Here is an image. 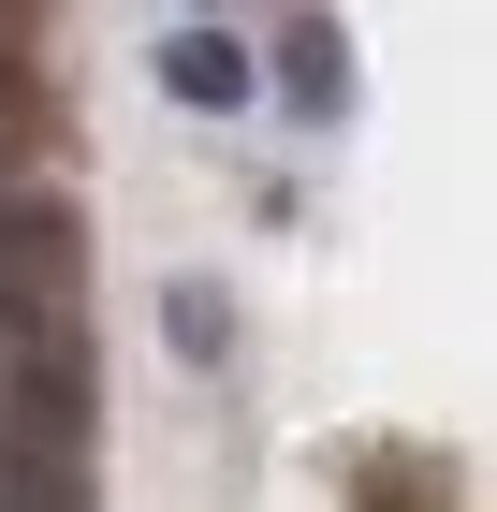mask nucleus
Wrapping results in <instances>:
<instances>
[{
	"mask_svg": "<svg viewBox=\"0 0 497 512\" xmlns=\"http://www.w3.org/2000/svg\"><path fill=\"white\" fill-rule=\"evenodd\" d=\"M147 74H161V103H191V118H234V103H249V44L191 15V30H161V44H147Z\"/></svg>",
	"mask_w": 497,
	"mask_h": 512,
	"instance_id": "nucleus-1",
	"label": "nucleus"
},
{
	"mask_svg": "<svg viewBox=\"0 0 497 512\" xmlns=\"http://www.w3.org/2000/svg\"><path fill=\"white\" fill-rule=\"evenodd\" d=\"M161 337H176V366H234V293L220 278H176L161 293Z\"/></svg>",
	"mask_w": 497,
	"mask_h": 512,
	"instance_id": "nucleus-3",
	"label": "nucleus"
},
{
	"mask_svg": "<svg viewBox=\"0 0 497 512\" xmlns=\"http://www.w3.org/2000/svg\"><path fill=\"white\" fill-rule=\"evenodd\" d=\"M278 103H293L307 132H337V118H351V44L322 30V15H293V30H278Z\"/></svg>",
	"mask_w": 497,
	"mask_h": 512,
	"instance_id": "nucleus-2",
	"label": "nucleus"
}]
</instances>
